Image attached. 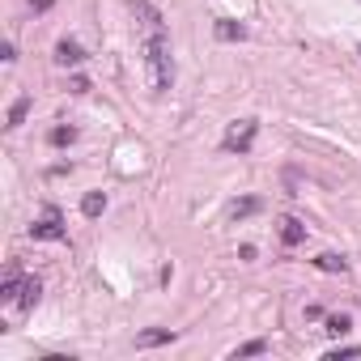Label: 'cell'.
I'll use <instances>...</instances> for the list:
<instances>
[{"instance_id": "cell-10", "label": "cell", "mask_w": 361, "mask_h": 361, "mask_svg": "<svg viewBox=\"0 0 361 361\" xmlns=\"http://www.w3.org/2000/svg\"><path fill=\"white\" fill-rule=\"evenodd\" d=\"M243 34H247V30L238 26V22H217V39H221V43H234V39H243Z\"/></svg>"}, {"instance_id": "cell-1", "label": "cell", "mask_w": 361, "mask_h": 361, "mask_svg": "<svg viewBox=\"0 0 361 361\" xmlns=\"http://www.w3.org/2000/svg\"><path fill=\"white\" fill-rule=\"evenodd\" d=\"M132 13L141 18V30H145V68H149V85L153 94H166L175 85V56H170V39H166V26H162V13L149 5V0H132Z\"/></svg>"}, {"instance_id": "cell-13", "label": "cell", "mask_w": 361, "mask_h": 361, "mask_svg": "<svg viewBox=\"0 0 361 361\" xmlns=\"http://www.w3.org/2000/svg\"><path fill=\"white\" fill-rule=\"evenodd\" d=\"M264 348H268V344H264V340H247V344H243V348H238V353H234V357H260V353H264Z\"/></svg>"}, {"instance_id": "cell-2", "label": "cell", "mask_w": 361, "mask_h": 361, "mask_svg": "<svg viewBox=\"0 0 361 361\" xmlns=\"http://www.w3.org/2000/svg\"><path fill=\"white\" fill-rule=\"evenodd\" d=\"M39 293H43V285H39L34 277H22L18 268L5 277V285H0V298H5V306H13L18 315L34 310V306H39Z\"/></svg>"}, {"instance_id": "cell-14", "label": "cell", "mask_w": 361, "mask_h": 361, "mask_svg": "<svg viewBox=\"0 0 361 361\" xmlns=\"http://www.w3.org/2000/svg\"><path fill=\"white\" fill-rule=\"evenodd\" d=\"M327 331H331V336H344V331H348V315H331V319H327Z\"/></svg>"}, {"instance_id": "cell-16", "label": "cell", "mask_w": 361, "mask_h": 361, "mask_svg": "<svg viewBox=\"0 0 361 361\" xmlns=\"http://www.w3.org/2000/svg\"><path fill=\"white\" fill-rule=\"evenodd\" d=\"M51 5H56V0H34V9H39V13H47Z\"/></svg>"}, {"instance_id": "cell-4", "label": "cell", "mask_w": 361, "mask_h": 361, "mask_svg": "<svg viewBox=\"0 0 361 361\" xmlns=\"http://www.w3.org/2000/svg\"><path fill=\"white\" fill-rule=\"evenodd\" d=\"M30 234H34V238H43V243H60V238H64V221H60V213H56V208H47V213H43V221H34V225H30Z\"/></svg>"}, {"instance_id": "cell-3", "label": "cell", "mask_w": 361, "mask_h": 361, "mask_svg": "<svg viewBox=\"0 0 361 361\" xmlns=\"http://www.w3.org/2000/svg\"><path fill=\"white\" fill-rule=\"evenodd\" d=\"M255 132H260V124L255 119H238V124H229V132H225V149L229 153H247L251 145H255Z\"/></svg>"}, {"instance_id": "cell-9", "label": "cell", "mask_w": 361, "mask_h": 361, "mask_svg": "<svg viewBox=\"0 0 361 361\" xmlns=\"http://www.w3.org/2000/svg\"><path fill=\"white\" fill-rule=\"evenodd\" d=\"M102 208H106V196H102V191H89V196L81 200V213H85V217H98Z\"/></svg>"}, {"instance_id": "cell-8", "label": "cell", "mask_w": 361, "mask_h": 361, "mask_svg": "<svg viewBox=\"0 0 361 361\" xmlns=\"http://www.w3.org/2000/svg\"><path fill=\"white\" fill-rule=\"evenodd\" d=\"M315 268H323V272H348V260L327 251V255H319V260H315Z\"/></svg>"}, {"instance_id": "cell-7", "label": "cell", "mask_w": 361, "mask_h": 361, "mask_svg": "<svg viewBox=\"0 0 361 361\" xmlns=\"http://www.w3.org/2000/svg\"><path fill=\"white\" fill-rule=\"evenodd\" d=\"M170 340H175L170 327H153V331H141L137 336V348H158V344H170Z\"/></svg>"}, {"instance_id": "cell-15", "label": "cell", "mask_w": 361, "mask_h": 361, "mask_svg": "<svg viewBox=\"0 0 361 361\" xmlns=\"http://www.w3.org/2000/svg\"><path fill=\"white\" fill-rule=\"evenodd\" d=\"M72 137H77V132H72V128H56V132H51V145H68V141H72Z\"/></svg>"}, {"instance_id": "cell-6", "label": "cell", "mask_w": 361, "mask_h": 361, "mask_svg": "<svg viewBox=\"0 0 361 361\" xmlns=\"http://www.w3.org/2000/svg\"><path fill=\"white\" fill-rule=\"evenodd\" d=\"M302 238H306V225H302L298 217H281V243H285V247H298Z\"/></svg>"}, {"instance_id": "cell-12", "label": "cell", "mask_w": 361, "mask_h": 361, "mask_svg": "<svg viewBox=\"0 0 361 361\" xmlns=\"http://www.w3.org/2000/svg\"><path fill=\"white\" fill-rule=\"evenodd\" d=\"M26 110H30V98H18L13 106H9V128H18L22 119H26Z\"/></svg>"}, {"instance_id": "cell-11", "label": "cell", "mask_w": 361, "mask_h": 361, "mask_svg": "<svg viewBox=\"0 0 361 361\" xmlns=\"http://www.w3.org/2000/svg\"><path fill=\"white\" fill-rule=\"evenodd\" d=\"M229 213H234L238 221H243V217H251V213H260V196H247V200H238Z\"/></svg>"}, {"instance_id": "cell-5", "label": "cell", "mask_w": 361, "mask_h": 361, "mask_svg": "<svg viewBox=\"0 0 361 361\" xmlns=\"http://www.w3.org/2000/svg\"><path fill=\"white\" fill-rule=\"evenodd\" d=\"M56 60H60L64 68H77V64L85 60V51H81V43H72V39H60V43H56Z\"/></svg>"}]
</instances>
